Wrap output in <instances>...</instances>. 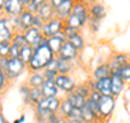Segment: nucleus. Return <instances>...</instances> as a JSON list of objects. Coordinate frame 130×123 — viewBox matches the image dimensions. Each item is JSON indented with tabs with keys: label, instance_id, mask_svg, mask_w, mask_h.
I'll list each match as a JSON object with an SVG mask.
<instances>
[{
	"label": "nucleus",
	"instance_id": "f257e3e1",
	"mask_svg": "<svg viewBox=\"0 0 130 123\" xmlns=\"http://www.w3.org/2000/svg\"><path fill=\"white\" fill-rule=\"evenodd\" d=\"M55 56L50 50V48L48 47L47 43H44L34 49L31 59L27 65L32 72H39L41 70L46 69V67L50 63V61Z\"/></svg>",
	"mask_w": 130,
	"mask_h": 123
},
{
	"label": "nucleus",
	"instance_id": "f03ea898",
	"mask_svg": "<svg viewBox=\"0 0 130 123\" xmlns=\"http://www.w3.org/2000/svg\"><path fill=\"white\" fill-rule=\"evenodd\" d=\"M89 20L88 9L83 2H77L73 5V10L70 16L64 21V24L78 32Z\"/></svg>",
	"mask_w": 130,
	"mask_h": 123
},
{
	"label": "nucleus",
	"instance_id": "7ed1b4c3",
	"mask_svg": "<svg viewBox=\"0 0 130 123\" xmlns=\"http://www.w3.org/2000/svg\"><path fill=\"white\" fill-rule=\"evenodd\" d=\"M98 108L101 119H107L111 117L115 108V97L112 95H101Z\"/></svg>",
	"mask_w": 130,
	"mask_h": 123
},
{
	"label": "nucleus",
	"instance_id": "20e7f679",
	"mask_svg": "<svg viewBox=\"0 0 130 123\" xmlns=\"http://www.w3.org/2000/svg\"><path fill=\"white\" fill-rule=\"evenodd\" d=\"M26 65L24 64L19 58L9 59V64H8L7 71H6V77L9 80H14L19 77L25 70Z\"/></svg>",
	"mask_w": 130,
	"mask_h": 123
},
{
	"label": "nucleus",
	"instance_id": "39448f33",
	"mask_svg": "<svg viewBox=\"0 0 130 123\" xmlns=\"http://www.w3.org/2000/svg\"><path fill=\"white\" fill-rule=\"evenodd\" d=\"M62 28H63V22L59 19L53 18L52 20H50V21L44 23V25L41 28L40 33H41V35L44 38L48 39V38L52 37V36L56 35L58 33H60L62 31Z\"/></svg>",
	"mask_w": 130,
	"mask_h": 123
},
{
	"label": "nucleus",
	"instance_id": "423d86ee",
	"mask_svg": "<svg viewBox=\"0 0 130 123\" xmlns=\"http://www.w3.org/2000/svg\"><path fill=\"white\" fill-rule=\"evenodd\" d=\"M54 84L59 88V91H62L66 94L73 92L74 88L76 87L75 81L68 75H63V74H58V76L54 80Z\"/></svg>",
	"mask_w": 130,
	"mask_h": 123
},
{
	"label": "nucleus",
	"instance_id": "0eeeda50",
	"mask_svg": "<svg viewBox=\"0 0 130 123\" xmlns=\"http://www.w3.org/2000/svg\"><path fill=\"white\" fill-rule=\"evenodd\" d=\"M24 10H25V7L22 5L20 0H6L5 6H3V11L8 15V18L19 16Z\"/></svg>",
	"mask_w": 130,
	"mask_h": 123
},
{
	"label": "nucleus",
	"instance_id": "6e6552de",
	"mask_svg": "<svg viewBox=\"0 0 130 123\" xmlns=\"http://www.w3.org/2000/svg\"><path fill=\"white\" fill-rule=\"evenodd\" d=\"M66 40H67V37L64 35V33L61 31L56 35L48 38L47 39V45H48V47L50 48V50L53 52V55L58 56L60 50H61V48H62V46H63V44L66 42Z\"/></svg>",
	"mask_w": 130,
	"mask_h": 123
},
{
	"label": "nucleus",
	"instance_id": "1a4fd4ad",
	"mask_svg": "<svg viewBox=\"0 0 130 123\" xmlns=\"http://www.w3.org/2000/svg\"><path fill=\"white\" fill-rule=\"evenodd\" d=\"M10 21L8 16L0 18V44L11 43L13 37V31L10 28Z\"/></svg>",
	"mask_w": 130,
	"mask_h": 123
},
{
	"label": "nucleus",
	"instance_id": "9d476101",
	"mask_svg": "<svg viewBox=\"0 0 130 123\" xmlns=\"http://www.w3.org/2000/svg\"><path fill=\"white\" fill-rule=\"evenodd\" d=\"M127 64H129V58L127 55L119 54L114 56L112 60L108 62L109 69H111L112 73H118L123 68H125Z\"/></svg>",
	"mask_w": 130,
	"mask_h": 123
},
{
	"label": "nucleus",
	"instance_id": "9b49d317",
	"mask_svg": "<svg viewBox=\"0 0 130 123\" xmlns=\"http://www.w3.org/2000/svg\"><path fill=\"white\" fill-rule=\"evenodd\" d=\"M73 5H74V1H72V0H63L62 3L55 9L56 19L61 20L62 22L66 21V19L72 13Z\"/></svg>",
	"mask_w": 130,
	"mask_h": 123
},
{
	"label": "nucleus",
	"instance_id": "f8f14e48",
	"mask_svg": "<svg viewBox=\"0 0 130 123\" xmlns=\"http://www.w3.org/2000/svg\"><path fill=\"white\" fill-rule=\"evenodd\" d=\"M34 14L28 12L27 10H24L21 14L19 15V27L18 32L24 33L28 28L32 27V22H34Z\"/></svg>",
	"mask_w": 130,
	"mask_h": 123
},
{
	"label": "nucleus",
	"instance_id": "ddd939ff",
	"mask_svg": "<svg viewBox=\"0 0 130 123\" xmlns=\"http://www.w3.org/2000/svg\"><path fill=\"white\" fill-rule=\"evenodd\" d=\"M77 56H78V51H77L76 48L73 46L70 42H67V40L63 44V46L58 55L59 58H62L67 61H72V60L76 59Z\"/></svg>",
	"mask_w": 130,
	"mask_h": 123
},
{
	"label": "nucleus",
	"instance_id": "4468645a",
	"mask_svg": "<svg viewBox=\"0 0 130 123\" xmlns=\"http://www.w3.org/2000/svg\"><path fill=\"white\" fill-rule=\"evenodd\" d=\"M111 95L113 97H117L124 91L126 83L120 79L118 73H112L111 74Z\"/></svg>",
	"mask_w": 130,
	"mask_h": 123
},
{
	"label": "nucleus",
	"instance_id": "2eb2a0df",
	"mask_svg": "<svg viewBox=\"0 0 130 123\" xmlns=\"http://www.w3.org/2000/svg\"><path fill=\"white\" fill-rule=\"evenodd\" d=\"M41 93L43 98H50V97H56L59 94V88L55 86L54 81L44 80L41 85Z\"/></svg>",
	"mask_w": 130,
	"mask_h": 123
},
{
	"label": "nucleus",
	"instance_id": "dca6fc26",
	"mask_svg": "<svg viewBox=\"0 0 130 123\" xmlns=\"http://www.w3.org/2000/svg\"><path fill=\"white\" fill-rule=\"evenodd\" d=\"M37 15L42 20L44 23H46V22L50 21V20H52V19L54 18L55 10H54V8L51 6L50 2H44L43 5L40 7V9L38 11Z\"/></svg>",
	"mask_w": 130,
	"mask_h": 123
},
{
	"label": "nucleus",
	"instance_id": "f3484780",
	"mask_svg": "<svg viewBox=\"0 0 130 123\" xmlns=\"http://www.w3.org/2000/svg\"><path fill=\"white\" fill-rule=\"evenodd\" d=\"M80 112H81V119L87 122V123H95L99 121V119L95 117V114L93 113V111L91 110L90 106H89V102L86 99L85 104L80 107Z\"/></svg>",
	"mask_w": 130,
	"mask_h": 123
},
{
	"label": "nucleus",
	"instance_id": "a211bd4d",
	"mask_svg": "<svg viewBox=\"0 0 130 123\" xmlns=\"http://www.w3.org/2000/svg\"><path fill=\"white\" fill-rule=\"evenodd\" d=\"M93 89L100 93L101 95H111V77L96 80Z\"/></svg>",
	"mask_w": 130,
	"mask_h": 123
},
{
	"label": "nucleus",
	"instance_id": "6ab92c4d",
	"mask_svg": "<svg viewBox=\"0 0 130 123\" xmlns=\"http://www.w3.org/2000/svg\"><path fill=\"white\" fill-rule=\"evenodd\" d=\"M112 74L111 69H109L108 63H103L99 65L93 72V77L94 80H101V79H105V77H109Z\"/></svg>",
	"mask_w": 130,
	"mask_h": 123
},
{
	"label": "nucleus",
	"instance_id": "aec40b11",
	"mask_svg": "<svg viewBox=\"0 0 130 123\" xmlns=\"http://www.w3.org/2000/svg\"><path fill=\"white\" fill-rule=\"evenodd\" d=\"M65 99H66L73 107H75V108H80L81 106L85 104V101H86V98H84L83 96H80V95H78V94H76L74 92H71V93L66 94Z\"/></svg>",
	"mask_w": 130,
	"mask_h": 123
},
{
	"label": "nucleus",
	"instance_id": "412c9836",
	"mask_svg": "<svg viewBox=\"0 0 130 123\" xmlns=\"http://www.w3.org/2000/svg\"><path fill=\"white\" fill-rule=\"evenodd\" d=\"M32 51H34V49H32L29 45H25V46L21 47L20 48V52H19V59L25 65H27L31 59Z\"/></svg>",
	"mask_w": 130,
	"mask_h": 123
},
{
	"label": "nucleus",
	"instance_id": "4be33fe9",
	"mask_svg": "<svg viewBox=\"0 0 130 123\" xmlns=\"http://www.w3.org/2000/svg\"><path fill=\"white\" fill-rule=\"evenodd\" d=\"M43 98L41 89L40 87H30L29 88V94H28V102H30L34 106L38 105L41 99Z\"/></svg>",
	"mask_w": 130,
	"mask_h": 123
},
{
	"label": "nucleus",
	"instance_id": "5701e85b",
	"mask_svg": "<svg viewBox=\"0 0 130 123\" xmlns=\"http://www.w3.org/2000/svg\"><path fill=\"white\" fill-rule=\"evenodd\" d=\"M90 14H91V19H94L96 21H101L105 16V8L102 5H100V3H96V5L91 7Z\"/></svg>",
	"mask_w": 130,
	"mask_h": 123
},
{
	"label": "nucleus",
	"instance_id": "b1692460",
	"mask_svg": "<svg viewBox=\"0 0 130 123\" xmlns=\"http://www.w3.org/2000/svg\"><path fill=\"white\" fill-rule=\"evenodd\" d=\"M58 61V74H63V75H68V73L72 70V64L71 61L64 60L62 58H56Z\"/></svg>",
	"mask_w": 130,
	"mask_h": 123
},
{
	"label": "nucleus",
	"instance_id": "393cba45",
	"mask_svg": "<svg viewBox=\"0 0 130 123\" xmlns=\"http://www.w3.org/2000/svg\"><path fill=\"white\" fill-rule=\"evenodd\" d=\"M44 81L42 73L32 72V74L28 79V86L29 87H41V85Z\"/></svg>",
	"mask_w": 130,
	"mask_h": 123
},
{
	"label": "nucleus",
	"instance_id": "a878e982",
	"mask_svg": "<svg viewBox=\"0 0 130 123\" xmlns=\"http://www.w3.org/2000/svg\"><path fill=\"white\" fill-rule=\"evenodd\" d=\"M67 42H70L73 46H74L76 48L77 51L81 50L84 47H85V40L83 38V36H81L79 33H76V34L72 35L71 37L67 38Z\"/></svg>",
	"mask_w": 130,
	"mask_h": 123
},
{
	"label": "nucleus",
	"instance_id": "bb28decb",
	"mask_svg": "<svg viewBox=\"0 0 130 123\" xmlns=\"http://www.w3.org/2000/svg\"><path fill=\"white\" fill-rule=\"evenodd\" d=\"M43 3H44L43 0H31V1L25 7V10H27L28 12H30V13H32L35 15V14L38 13L40 7H41Z\"/></svg>",
	"mask_w": 130,
	"mask_h": 123
},
{
	"label": "nucleus",
	"instance_id": "cd10ccee",
	"mask_svg": "<svg viewBox=\"0 0 130 123\" xmlns=\"http://www.w3.org/2000/svg\"><path fill=\"white\" fill-rule=\"evenodd\" d=\"M11 44H14V45H18V46L21 48L23 46H25V45H28L26 43V39L24 37V34L23 33H15L13 34V37H12V40H11Z\"/></svg>",
	"mask_w": 130,
	"mask_h": 123
},
{
	"label": "nucleus",
	"instance_id": "c85d7f7f",
	"mask_svg": "<svg viewBox=\"0 0 130 123\" xmlns=\"http://www.w3.org/2000/svg\"><path fill=\"white\" fill-rule=\"evenodd\" d=\"M73 92L78 94V95H80V96H83L84 98L87 99V98L89 97V95H90V93H91V88H89L86 85H78V86L76 85V87L74 88Z\"/></svg>",
	"mask_w": 130,
	"mask_h": 123
},
{
	"label": "nucleus",
	"instance_id": "c756f323",
	"mask_svg": "<svg viewBox=\"0 0 130 123\" xmlns=\"http://www.w3.org/2000/svg\"><path fill=\"white\" fill-rule=\"evenodd\" d=\"M118 75L120 76V79L123 80L125 83H129L130 80V64H127L125 68H123L118 72Z\"/></svg>",
	"mask_w": 130,
	"mask_h": 123
},
{
	"label": "nucleus",
	"instance_id": "7c9ffc66",
	"mask_svg": "<svg viewBox=\"0 0 130 123\" xmlns=\"http://www.w3.org/2000/svg\"><path fill=\"white\" fill-rule=\"evenodd\" d=\"M19 52H20V47L18 46V45L11 44L10 45V49H9V55H8V58H9V59L19 58Z\"/></svg>",
	"mask_w": 130,
	"mask_h": 123
},
{
	"label": "nucleus",
	"instance_id": "2f4dec72",
	"mask_svg": "<svg viewBox=\"0 0 130 123\" xmlns=\"http://www.w3.org/2000/svg\"><path fill=\"white\" fill-rule=\"evenodd\" d=\"M44 71L42 73V75L44 77V80H49V81H54L55 77L58 76V72L56 71H52L49 69H43Z\"/></svg>",
	"mask_w": 130,
	"mask_h": 123
},
{
	"label": "nucleus",
	"instance_id": "473e14b6",
	"mask_svg": "<svg viewBox=\"0 0 130 123\" xmlns=\"http://www.w3.org/2000/svg\"><path fill=\"white\" fill-rule=\"evenodd\" d=\"M11 43H2L0 44V58H5L9 55V49H10Z\"/></svg>",
	"mask_w": 130,
	"mask_h": 123
},
{
	"label": "nucleus",
	"instance_id": "72a5a7b5",
	"mask_svg": "<svg viewBox=\"0 0 130 123\" xmlns=\"http://www.w3.org/2000/svg\"><path fill=\"white\" fill-rule=\"evenodd\" d=\"M43 25H44V22L39 18L37 14H35V16H34V22H32V27H35V28H37V30L41 31V28L43 27Z\"/></svg>",
	"mask_w": 130,
	"mask_h": 123
},
{
	"label": "nucleus",
	"instance_id": "f704fd0d",
	"mask_svg": "<svg viewBox=\"0 0 130 123\" xmlns=\"http://www.w3.org/2000/svg\"><path fill=\"white\" fill-rule=\"evenodd\" d=\"M8 64H9V58H8V57H5V58H0V69H1L5 73L7 71Z\"/></svg>",
	"mask_w": 130,
	"mask_h": 123
},
{
	"label": "nucleus",
	"instance_id": "c9c22d12",
	"mask_svg": "<svg viewBox=\"0 0 130 123\" xmlns=\"http://www.w3.org/2000/svg\"><path fill=\"white\" fill-rule=\"evenodd\" d=\"M6 74L5 72L0 69V92H2V89L5 88V85H6Z\"/></svg>",
	"mask_w": 130,
	"mask_h": 123
},
{
	"label": "nucleus",
	"instance_id": "e433bc0d",
	"mask_svg": "<svg viewBox=\"0 0 130 123\" xmlns=\"http://www.w3.org/2000/svg\"><path fill=\"white\" fill-rule=\"evenodd\" d=\"M90 27L94 32H96L98 30H99V27H100V21H96V20L90 18Z\"/></svg>",
	"mask_w": 130,
	"mask_h": 123
},
{
	"label": "nucleus",
	"instance_id": "4c0bfd02",
	"mask_svg": "<svg viewBox=\"0 0 130 123\" xmlns=\"http://www.w3.org/2000/svg\"><path fill=\"white\" fill-rule=\"evenodd\" d=\"M62 1H63V0H50L49 2L51 3V6L53 7V8H54V10H55L56 8H58V7L61 5V3H62Z\"/></svg>",
	"mask_w": 130,
	"mask_h": 123
},
{
	"label": "nucleus",
	"instance_id": "58836bf2",
	"mask_svg": "<svg viewBox=\"0 0 130 123\" xmlns=\"http://www.w3.org/2000/svg\"><path fill=\"white\" fill-rule=\"evenodd\" d=\"M66 123H87L84 120H66Z\"/></svg>",
	"mask_w": 130,
	"mask_h": 123
},
{
	"label": "nucleus",
	"instance_id": "ea45409f",
	"mask_svg": "<svg viewBox=\"0 0 130 123\" xmlns=\"http://www.w3.org/2000/svg\"><path fill=\"white\" fill-rule=\"evenodd\" d=\"M24 120H25V116H22L21 118L19 119V120H15L13 123H23V122H24Z\"/></svg>",
	"mask_w": 130,
	"mask_h": 123
},
{
	"label": "nucleus",
	"instance_id": "a19ab883",
	"mask_svg": "<svg viewBox=\"0 0 130 123\" xmlns=\"http://www.w3.org/2000/svg\"><path fill=\"white\" fill-rule=\"evenodd\" d=\"M20 1L22 2V5H23L24 7H26V6L28 5V3H29V2L31 1V0H20Z\"/></svg>",
	"mask_w": 130,
	"mask_h": 123
},
{
	"label": "nucleus",
	"instance_id": "79ce46f5",
	"mask_svg": "<svg viewBox=\"0 0 130 123\" xmlns=\"http://www.w3.org/2000/svg\"><path fill=\"white\" fill-rule=\"evenodd\" d=\"M56 123H66V119H64V118H62L60 116V118H59V120L56 121Z\"/></svg>",
	"mask_w": 130,
	"mask_h": 123
},
{
	"label": "nucleus",
	"instance_id": "37998d69",
	"mask_svg": "<svg viewBox=\"0 0 130 123\" xmlns=\"http://www.w3.org/2000/svg\"><path fill=\"white\" fill-rule=\"evenodd\" d=\"M6 0H0V12L3 11V6H5Z\"/></svg>",
	"mask_w": 130,
	"mask_h": 123
},
{
	"label": "nucleus",
	"instance_id": "c03bdc74",
	"mask_svg": "<svg viewBox=\"0 0 130 123\" xmlns=\"http://www.w3.org/2000/svg\"><path fill=\"white\" fill-rule=\"evenodd\" d=\"M7 122V120L5 119V117L2 116V113H1V111H0V123H6Z\"/></svg>",
	"mask_w": 130,
	"mask_h": 123
},
{
	"label": "nucleus",
	"instance_id": "a18cd8bd",
	"mask_svg": "<svg viewBox=\"0 0 130 123\" xmlns=\"http://www.w3.org/2000/svg\"><path fill=\"white\" fill-rule=\"evenodd\" d=\"M43 1H44V2H49V1H50V0H43Z\"/></svg>",
	"mask_w": 130,
	"mask_h": 123
},
{
	"label": "nucleus",
	"instance_id": "49530a36",
	"mask_svg": "<svg viewBox=\"0 0 130 123\" xmlns=\"http://www.w3.org/2000/svg\"><path fill=\"white\" fill-rule=\"evenodd\" d=\"M6 123H9V122H8V121H7V122H6Z\"/></svg>",
	"mask_w": 130,
	"mask_h": 123
},
{
	"label": "nucleus",
	"instance_id": "de8ad7c7",
	"mask_svg": "<svg viewBox=\"0 0 130 123\" xmlns=\"http://www.w3.org/2000/svg\"><path fill=\"white\" fill-rule=\"evenodd\" d=\"M72 1H74V0H72Z\"/></svg>",
	"mask_w": 130,
	"mask_h": 123
}]
</instances>
